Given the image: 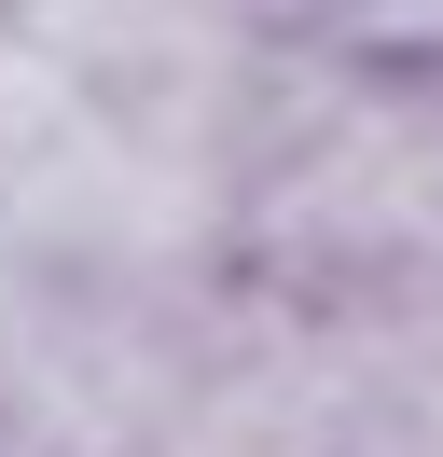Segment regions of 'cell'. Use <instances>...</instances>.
Segmentation results:
<instances>
[{
  "label": "cell",
  "mask_w": 443,
  "mask_h": 457,
  "mask_svg": "<svg viewBox=\"0 0 443 457\" xmlns=\"http://www.w3.org/2000/svg\"><path fill=\"white\" fill-rule=\"evenodd\" d=\"M222 278L332 319L443 291V56L347 29L277 42L222 180Z\"/></svg>",
  "instance_id": "cell-1"
},
{
  "label": "cell",
  "mask_w": 443,
  "mask_h": 457,
  "mask_svg": "<svg viewBox=\"0 0 443 457\" xmlns=\"http://www.w3.org/2000/svg\"><path fill=\"white\" fill-rule=\"evenodd\" d=\"M347 388H360V319L222 278L153 457H332L347 444Z\"/></svg>",
  "instance_id": "cell-2"
},
{
  "label": "cell",
  "mask_w": 443,
  "mask_h": 457,
  "mask_svg": "<svg viewBox=\"0 0 443 457\" xmlns=\"http://www.w3.org/2000/svg\"><path fill=\"white\" fill-rule=\"evenodd\" d=\"M332 457H443V291L360 319V388Z\"/></svg>",
  "instance_id": "cell-3"
},
{
  "label": "cell",
  "mask_w": 443,
  "mask_h": 457,
  "mask_svg": "<svg viewBox=\"0 0 443 457\" xmlns=\"http://www.w3.org/2000/svg\"><path fill=\"white\" fill-rule=\"evenodd\" d=\"M28 319H42V278L0 250V388H14V361H28Z\"/></svg>",
  "instance_id": "cell-4"
}]
</instances>
